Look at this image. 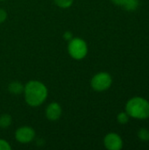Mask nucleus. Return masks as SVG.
<instances>
[{
	"mask_svg": "<svg viewBox=\"0 0 149 150\" xmlns=\"http://www.w3.org/2000/svg\"><path fill=\"white\" fill-rule=\"evenodd\" d=\"M24 87L25 86L20 82L14 81L8 85V90L13 95H19L22 92H24Z\"/></svg>",
	"mask_w": 149,
	"mask_h": 150,
	"instance_id": "obj_8",
	"label": "nucleus"
},
{
	"mask_svg": "<svg viewBox=\"0 0 149 150\" xmlns=\"http://www.w3.org/2000/svg\"><path fill=\"white\" fill-rule=\"evenodd\" d=\"M138 138L142 142H148L149 141V130L148 128H141L137 133Z\"/></svg>",
	"mask_w": 149,
	"mask_h": 150,
	"instance_id": "obj_11",
	"label": "nucleus"
},
{
	"mask_svg": "<svg viewBox=\"0 0 149 150\" xmlns=\"http://www.w3.org/2000/svg\"><path fill=\"white\" fill-rule=\"evenodd\" d=\"M35 137V131L31 127H18L15 133L16 140L20 143H29Z\"/></svg>",
	"mask_w": 149,
	"mask_h": 150,
	"instance_id": "obj_5",
	"label": "nucleus"
},
{
	"mask_svg": "<svg viewBox=\"0 0 149 150\" xmlns=\"http://www.w3.org/2000/svg\"><path fill=\"white\" fill-rule=\"evenodd\" d=\"M129 119H130V117H129V115L126 113V112H119V113L118 114V116H117V120H118V122H119V124H121V125L126 124V123L129 121Z\"/></svg>",
	"mask_w": 149,
	"mask_h": 150,
	"instance_id": "obj_12",
	"label": "nucleus"
},
{
	"mask_svg": "<svg viewBox=\"0 0 149 150\" xmlns=\"http://www.w3.org/2000/svg\"><path fill=\"white\" fill-rule=\"evenodd\" d=\"M68 52L75 60H82L88 54V45L81 38H73L68 41Z\"/></svg>",
	"mask_w": 149,
	"mask_h": 150,
	"instance_id": "obj_3",
	"label": "nucleus"
},
{
	"mask_svg": "<svg viewBox=\"0 0 149 150\" xmlns=\"http://www.w3.org/2000/svg\"><path fill=\"white\" fill-rule=\"evenodd\" d=\"M6 18H7V12L4 9L0 8V24L4 23Z\"/></svg>",
	"mask_w": 149,
	"mask_h": 150,
	"instance_id": "obj_15",
	"label": "nucleus"
},
{
	"mask_svg": "<svg viewBox=\"0 0 149 150\" xmlns=\"http://www.w3.org/2000/svg\"><path fill=\"white\" fill-rule=\"evenodd\" d=\"M0 1H3V0H0Z\"/></svg>",
	"mask_w": 149,
	"mask_h": 150,
	"instance_id": "obj_18",
	"label": "nucleus"
},
{
	"mask_svg": "<svg viewBox=\"0 0 149 150\" xmlns=\"http://www.w3.org/2000/svg\"><path fill=\"white\" fill-rule=\"evenodd\" d=\"M140 5L139 0H125L122 8L127 11H134L138 9Z\"/></svg>",
	"mask_w": 149,
	"mask_h": 150,
	"instance_id": "obj_9",
	"label": "nucleus"
},
{
	"mask_svg": "<svg viewBox=\"0 0 149 150\" xmlns=\"http://www.w3.org/2000/svg\"><path fill=\"white\" fill-rule=\"evenodd\" d=\"M24 94L26 104L30 106L36 107L46 101L48 91L43 83L37 80H32L25 85Z\"/></svg>",
	"mask_w": 149,
	"mask_h": 150,
	"instance_id": "obj_1",
	"label": "nucleus"
},
{
	"mask_svg": "<svg viewBox=\"0 0 149 150\" xmlns=\"http://www.w3.org/2000/svg\"><path fill=\"white\" fill-rule=\"evenodd\" d=\"M54 2L61 8H68L72 5L74 0H54Z\"/></svg>",
	"mask_w": 149,
	"mask_h": 150,
	"instance_id": "obj_13",
	"label": "nucleus"
},
{
	"mask_svg": "<svg viewBox=\"0 0 149 150\" xmlns=\"http://www.w3.org/2000/svg\"><path fill=\"white\" fill-rule=\"evenodd\" d=\"M12 119L10 114L4 113L0 115V127L1 128H7L11 125Z\"/></svg>",
	"mask_w": 149,
	"mask_h": 150,
	"instance_id": "obj_10",
	"label": "nucleus"
},
{
	"mask_svg": "<svg viewBox=\"0 0 149 150\" xmlns=\"http://www.w3.org/2000/svg\"><path fill=\"white\" fill-rule=\"evenodd\" d=\"M112 76L107 72H99L90 80V86L96 91H105L112 86Z\"/></svg>",
	"mask_w": 149,
	"mask_h": 150,
	"instance_id": "obj_4",
	"label": "nucleus"
},
{
	"mask_svg": "<svg viewBox=\"0 0 149 150\" xmlns=\"http://www.w3.org/2000/svg\"><path fill=\"white\" fill-rule=\"evenodd\" d=\"M63 37H64V39L65 40H72L73 39V34L70 33V32H66L65 33H64V35H63Z\"/></svg>",
	"mask_w": 149,
	"mask_h": 150,
	"instance_id": "obj_16",
	"label": "nucleus"
},
{
	"mask_svg": "<svg viewBox=\"0 0 149 150\" xmlns=\"http://www.w3.org/2000/svg\"><path fill=\"white\" fill-rule=\"evenodd\" d=\"M126 112L130 118L147 120L149 118V101L142 97H133L127 101Z\"/></svg>",
	"mask_w": 149,
	"mask_h": 150,
	"instance_id": "obj_2",
	"label": "nucleus"
},
{
	"mask_svg": "<svg viewBox=\"0 0 149 150\" xmlns=\"http://www.w3.org/2000/svg\"><path fill=\"white\" fill-rule=\"evenodd\" d=\"M104 145L109 150H120L123 148V140L116 133L107 134L104 138Z\"/></svg>",
	"mask_w": 149,
	"mask_h": 150,
	"instance_id": "obj_6",
	"label": "nucleus"
},
{
	"mask_svg": "<svg viewBox=\"0 0 149 150\" xmlns=\"http://www.w3.org/2000/svg\"><path fill=\"white\" fill-rule=\"evenodd\" d=\"M62 113V109L61 106L56 103V102H52L49 104L46 109V117L47 120L51 121H54L60 119Z\"/></svg>",
	"mask_w": 149,
	"mask_h": 150,
	"instance_id": "obj_7",
	"label": "nucleus"
},
{
	"mask_svg": "<svg viewBox=\"0 0 149 150\" xmlns=\"http://www.w3.org/2000/svg\"><path fill=\"white\" fill-rule=\"evenodd\" d=\"M11 147L10 145V143L8 142H6L5 140L0 139V150H11Z\"/></svg>",
	"mask_w": 149,
	"mask_h": 150,
	"instance_id": "obj_14",
	"label": "nucleus"
},
{
	"mask_svg": "<svg viewBox=\"0 0 149 150\" xmlns=\"http://www.w3.org/2000/svg\"><path fill=\"white\" fill-rule=\"evenodd\" d=\"M115 5H118V6H120V7H122V5H123V4H124V1L125 0H111Z\"/></svg>",
	"mask_w": 149,
	"mask_h": 150,
	"instance_id": "obj_17",
	"label": "nucleus"
}]
</instances>
